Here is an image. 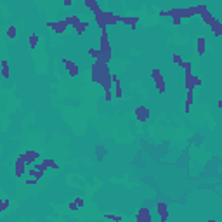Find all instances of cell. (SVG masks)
Wrapping results in <instances>:
<instances>
[{
  "label": "cell",
  "mask_w": 222,
  "mask_h": 222,
  "mask_svg": "<svg viewBox=\"0 0 222 222\" xmlns=\"http://www.w3.org/2000/svg\"><path fill=\"white\" fill-rule=\"evenodd\" d=\"M63 64L66 66V70H68V73L71 75V76H76L78 75V66L71 63V61H68V59H63Z\"/></svg>",
  "instance_id": "7a4b0ae2"
},
{
  "label": "cell",
  "mask_w": 222,
  "mask_h": 222,
  "mask_svg": "<svg viewBox=\"0 0 222 222\" xmlns=\"http://www.w3.org/2000/svg\"><path fill=\"white\" fill-rule=\"evenodd\" d=\"M9 37H11V38L14 37V38H16V30H14V26H11V30H9Z\"/></svg>",
  "instance_id": "30bf717a"
},
{
  "label": "cell",
  "mask_w": 222,
  "mask_h": 222,
  "mask_svg": "<svg viewBox=\"0 0 222 222\" xmlns=\"http://www.w3.org/2000/svg\"><path fill=\"white\" fill-rule=\"evenodd\" d=\"M210 222H215V221H210Z\"/></svg>",
  "instance_id": "7c38bea8"
},
{
  "label": "cell",
  "mask_w": 222,
  "mask_h": 222,
  "mask_svg": "<svg viewBox=\"0 0 222 222\" xmlns=\"http://www.w3.org/2000/svg\"><path fill=\"white\" fill-rule=\"evenodd\" d=\"M210 28H212V31H213V35H215V37H221V35H222V24H221V21L213 19V21H212V24H210Z\"/></svg>",
  "instance_id": "3957f363"
},
{
  "label": "cell",
  "mask_w": 222,
  "mask_h": 222,
  "mask_svg": "<svg viewBox=\"0 0 222 222\" xmlns=\"http://www.w3.org/2000/svg\"><path fill=\"white\" fill-rule=\"evenodd\" d=\"M158 213H160V219H162V222H166L168 210H166V205H165V203H158Z\"/></svg>",
  "instance_id": "8992f818"
},
{
  "label": "cell",
  "mask_w": 222,
  "mask_h": 222,
  "mask_svg": "<svg viewBox=\"0 0 222 222\" xmlns=\"http://www.w3.org/2000/svg\"><path fill=\"white\" fill-rule=\"evenodd\" d=\"M89 26V21H83V23H78V26H76V33L78 35H82L83 31H85V28Z\"/></svg>",
  "instance_id": "52a82bcc"
},
{
  "label": "cell",
  "mask_w": 222,
  "mask_h": 222,
  "mask_svg": "<svg viewBox=\"0 0 222 222\" xmlns=\"http://www.w3.org/2000/svg\"><path fill=\"white\" fill-rule=\"evenodd\" d=\"M135 115H137V118H139L141 122H144V120H148V116H149V111H148V108L141 106V108H137V110H135Z\"/></svg>",
  "instance_id": "5b68a950"
},
{
  "label": "cell",
  "mask_w": 222,
  "mask_h": 222,
  "mask_svg": "<svg viewBox=\"0 0 222 222\" xmlns=\"http://www.w3.org/2000/svg\"><path fill=\"white\" fill-rule=\"evenodd\" d=\"M217 104H219V108H221V110H222V101H219V102H217Z\"/></svg>",
  "instance_id": "8fae6325"
},
{
  "label": "cell",
  "mask_w": 222,
  "mask_h": 222,
  "mask_svg": "<svg viewBox=\"0 0 222 222\" xmlns=\"http://www.w3.org/2000/svg\"><path fill=\"white\" fill-rule=\"evenodd\" d=\"M151 76L154 78V82H156V89H158V92H165V85H163V76H162V73L158 71V70H153V73H151Z\"/></svg>",
  "instance_id": "6da1fadb"
},
{
  "label": "cell",
  "mask_w": 222,
  "mask_h": 222,
  "mask_svg": "<svg viewBox=\"0 0 222 222\" xmlns=\"http://www.w3.org/2000/svg\"><path fill=\"white\" fill-rule=\"evenodd\" d=\"M149 221H151L149 212L146 208H141V210L137 212V222H149Z\"/></svg>",
  "instance_id": "277c9868"
},
{
  "label": "cell",
  "mask_w": 222,
  "mask_h": 222,
  "mask_svg": "<svg viewBox=\"0 0 222 222\" xmlns=\"http://www.w3.org/2000/svg\"><path fill=\"white\" fill-rule=\"evenodd\" d=\"M37 40H38L37 35H31V37H30V45H31V47H35V45H37Z\"/></svg>",
  "instance_id": "9c48e42d"
},
{
  "label": "cell",
  "mask_w": 222,
  "mask_h": 222,
  "mask_svg": "<svg viewBox=\"0 0 222 222\" xmlns=\"http://www.w3.org/2000/svg\"><path fill=\"white\" fill-rule=\"evenodd\" d=\"M198 52H200V54H203L205 52V38L203 37L198 38Z\"/></svg>",
  "instance_id": "ba28073f"
}]
</instances>
